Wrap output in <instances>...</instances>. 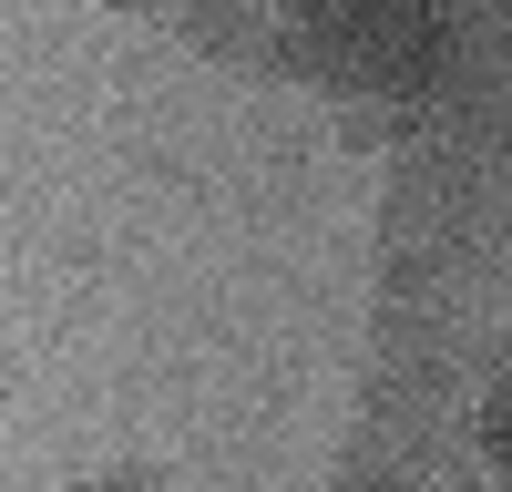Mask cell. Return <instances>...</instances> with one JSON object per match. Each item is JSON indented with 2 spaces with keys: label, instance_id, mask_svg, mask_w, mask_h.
<instances>
[{
  "label": "cell",
  "instance_id": "8992f818",
  "mask_svg": "<svg viewBox=\"0 0 512 492\" xmlns=\"http://www.w3.org/2000/svg\"><path fill=\"white\" fill-rule=\"evenodd\" d=\"M256 11H287V0H256Z\"/></svg>",
  "mask_w": 512,
  "mask_h": 492
},
{
  "label": "cell",
  "instance_id": "5b68a950",
  "mask_svg": "<svg viewBox=\"0 0 512 492\" xmlns=\"http://www.w3.org/2000/svg\"><path fill=\"white\" fill-rule=\"evenodd\" d=\"M103 11H175V0H103Z\"/></svg>",
  "mask_w": 512,
  "mask_h": 492
},
{
  "label": "cell",
  "instance_id": "6da1fadb",
  "mask_svg": "<svg viewBox=\"0 0 512 492\" xmlns=\"http://www.w3.org/2000/svg\"><path fill=\"white\" fill-rule=\"evenodd\" d=\"M175 21H185V41L205 62H246L256 72V52H267V11L256 0H175Z\"/></svg>",
  "mask_w": 512,
  "mask_h": 492
},
{
  "label": "cell",
  "instance_id": "277c9868",
  "mask_svg": "<svg viewBox=\"0 0 512 492\" xmlns=\"http://www.w3.org/2000/svg\"><path fill=\"white\" fill-rule=\"evenodd\" d=\"M297 11H318V21H338V31H359V21L390 11V0H297Z\"/></svg>",
  "mask_w": 512,
  "mask_h": 492
},
{
  "label": "cell",
  "instance_id": "7a4b0ae2",
  "mask_svg": "<svg viewBox=\"0 0 512 492\" xmlns=\"http://www.w3.org/2000/svg\"><path fill=\"white\" fill-rule=\"evenodd\" d=\"M482 462H492V472H512V380L482 400Z\"/></svg>",
  "mask_w": 512,
  "mask_h": 492
},
{
  "label": "cell",
  "instance_id": "3957f363",
  "mask_svg": "<svg viewBox=\"0 0 512 492\" xmlns=\"http://www.w3.org/2000/svg\"><path fill=\"white\" fill-rule=\"evenodd\" d=\"M72 492H164V472H154V462H113V472H93V482H72Z\"/></svg>",
  "mask_w": 512,
  "mask_h": 492
}]
</instances>
